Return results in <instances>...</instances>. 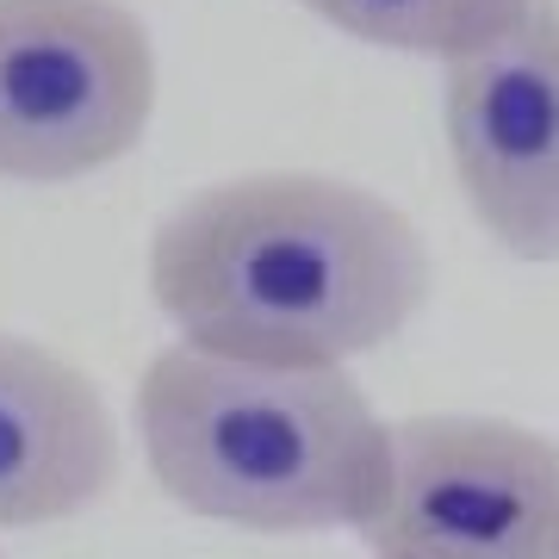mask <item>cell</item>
Masks as SVG:
<instances>
[{
	"instance_id": "52a82bcc",
	"label": "cell",
	"mask_w": 559,
	"mask_h": 559,
	"mask_svg": "<svg viewBox=\"0 0 559 559\" xmlns=\"http://www.w3.org/2000/svg\"><path fill=\"white\" fill-rule=\"evenodd\" d=\"M311 20L336 25L342 38H360L373 50L460 62L503 38L522 20L528 0H299Z\"/></svg>"
},
{
	"instance_id": "7a4b0ae2",
	"label": "cell",
	"mask_w": 559,
	"mask_h": 559,
	"mask_svg": "<svg viewBox=\"0 0 559 559\" xmlns=\"http://www.w3.org/2000/svg\"><path fill=\"white\" fill-rule=\"evenodd\" d=\"M138 441L162 498L242 535L367 528L392 485V423L348 367H261L175 342L138 380Z\"/></svg>"
},
{
	"instance_id": "277c9868",
	"label": "cell",
	"mask_w": 559,
	"mask_h": 559,
	"mask_svg": "<svg viewBox=\"0 0 559 559\" xmlns=\"http://www.w3.org/2000/svg\"><path fill=\"white\" fill-rule=\"evenodd\" d=\"M360 535L373 559H559V436L473 411L392 423V485Z\"/></svg>"
},
{
	"instance_id": "5b68a950",
	"label": "cell",
	"mask_w": 559,
	"mask_h": 559,
	"mask_svg": "<svg viewBox=\"0 0 559 559\" xmlns=\"http://www.w3.org/2000/svg\"><path fill=\"white\" fill-rule=\"evenodd\" d=\"M441 131L460 200L516 261H559V0L460 62H441Z\"/></svg>"
},
{
	"instance_id": "3957f363",
	"label": "cell",
	"mask_w": 559,
	"mask_h": 559,
	"mask_svg": "<svg viewBox=\"0 0 559 559\" xmlns=\"http://www.w3.org/2000/svg\"><path fill=\"white\" fill-rule=\"evenodd\" d=\"M162 69L124 0H0V180L69 187L124 162Z\"/></svg>"
},
{
	"instance_id": "6da1fadb",
	"label": "cell",
	"mask_w": 559,
	"mask_h": 559,
	"mask_svg": "<svg viewBox=\"0 0 559 559\" xmlns=\"http://www.w3.org/2000/svg\"><path fill=\"white\" fill-rule=\"evenodd\" d=\"M423 230L373 187L267 168L200 187L150 242V299L180 342L261 367L380 355L429 299Z\"/></svg>"
},
{
	"instance_id": "8992f818",
	"label": "cell",
	"mask_w": 559,
	"mask_h": 559,
	"mask_svg": "<svg viewBox=\"0 0 559 559\" xmlns=\"http://www.w3.org/2000/svg\"><path fill=\"white\" fill-rule=\"evenodd\" d=\"M119 479V429L69 355L0 330V528L87 516Z\"/></svg>"
}]
</instances>
